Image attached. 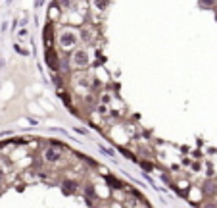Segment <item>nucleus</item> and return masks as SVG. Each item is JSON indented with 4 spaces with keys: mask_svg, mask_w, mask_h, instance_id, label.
<instances>
[{
    "mask_svg": "<svg viewBox=\"0 0 217 208\" xmlns=\"http://www.w3.org/2000/svg\"><path fill=\"white\" fill-rule=\"evenodd\" d=\"M46 64H48L52 70H58V58H56V52L52 46L46 48Z\"/></svg>",
    "mask_w": 217,
    "mask_h": 208,
    "instance_id": "nucleus-1",
    "label": "nucleus"
},
{
    "mask_svg": "<svg viewBox=\"0 0 217 208\" xmlns=\"http://www.w3.org/2000/svg\"><path fill=\"white\" fill-rule=\"evenodd\" d=\"M73 62H75V66H79V67L87 66L88 64V54L85 50H79V52H75V56H73Z\"/></svg>",
    "mask_w": 217,
    "mask_h": 208,
    "instance_id": "nucleus-2",
    "label": "nucleus"
},
{
    "mask_svg": "<svg viewBox=\"0 0 217 208\" xmlns=\"http://www.w3.org/2000/svg\"><path fill=\"white\" fill-rule=\"evenodd\" d=\"M62 44L63 46H73V44H75L77 43V37H75V35H73V33H69V31H65V33H63L62 35Z\"/></svg>",
    "mask_w": 217,
    "mask_h": 208,
    "instance_id": "nucleus-3",
    "label": "nucleus"
},
{
    "mask_svg": "<svg viewBox=\"0 0 217 208\" xmlns=\"http://www.w3.org/2000/svg\"><path fill=\"white\" fill-rule=\"evenodd\" d=\"M44 156H46V160H48V162H58V160L62 158V154L58 152V150H54V148H48L44 152Z\"/></svg>",
    "mask_w": 217,
    "mask_h": 208,
    "instance_id": "nucleus-4",
    "label": "nucleus"
},
{
    "mask_svg": "<svg viewBox=\"0 0 217 208\" xmlns=\"http://www.w3.org/2000/svg\"><path fill=\"white\" fill-rule=\"evenodd\" d=\"M106 181H108V185H112L113 189H123V185H121L115 177H112V175H108V177H106Z\"/></svg>",
    "mask_w": 217,
    "mask_h": 208,
    "instance_id": "nucleus-5",
    "label": "nucleus"
},
{
    "mask_svg": "<svg viewBox=\"0 0 217 208\" xmlns=\"http://www.w3.org/2000/svg\"><path fill=\"white\" fill-rule=\"evenodd\" d=\"M44 41H46V46L52 44V27L46 25V31H44Z\"/></svg>",
    "mask_w": 217,
    "mask_h": 208,
    "instance_id": "nucleus-6",
    "label": "nucleus"
},
{
    "mask_svg": "<svg viewBox=\"0 0 217 208\" xmlns=\"http://www.w3.org/2000/svg\"><path fill=\"white\" fill-rule=\"evenodd\" d=\"M73 191H75V183H73V181H65V183H63V193H73Z\"/></svg>",
    "mask_w": 217,
    "mask_h": 208,
    "instance_id": "nucleus-7",
    "label": "nucleus"
},
{
    "mask_svg": "<svg viewBox=\"0 0 217 208\" xmlns=\"http://www.w3.org/2000/svg\"><path fill=\"white\" fill-rule=\"evenodd\" d=\"M81 37H83L85 41H91L92 35H91V31H88V29H83V31H81Z\"/></svg>",
    "mask_w": 217,
    "mask_h": 208,
    "instance_id": "nucleus-8",
    "label": "nucleus"
},
{
    "mask_svg": "<svg viewBox=\"0 0 217 208\" xmlns=\"http://www.w3.org/2000/svg\"><path fill=\"white\" fill-rule=\"evenodd\" d=\"M14 50H15V52H19V54H23V56H27V54H29L27 50H23V48H21V46H18V44H14Z\"/></svg>",
    "mask_w": 217,
    "mask_h": 208,
    "instance_id": "nucleus-9",
    "label": "nucleus"
},
{
    "mask_svg": "<svg viewBox=\"0 0 217 208\" xmlns=\"http://www.w3.org/2000/svg\"><path fill=\"white\" fill-rule=\"evenodd\" d=\"M100 148H102V152H104V154H108V156H113V154H115L112 148H106V147H100Z\"/></svg>",
    "mask_w": 217,
    "mask_h": 208,
    "instance_id": "nucleus-10",
    "label": "nucleus"
},
{
    "mask_svg": "<svg viewBox=\"0 0 217 208\" xmlns=\"http://www.w3.org/2000/svg\"><path fill=\"white\" fill-rule=\"evenodd\" d=\"M202 6H213V0H200Z\"/></svg>",
    "mask_w": 217,
    "mask_h": 208,
    "instance_id": "nucleus-11",
    "label": "nucleus"
},
{
    "mask_svg": "<svg viewBox=\"0 0 217 208\" xmlns=\"http://www.w3.org/2000/svg\"><path fill=\"white\" fill-rule=\"evenodd\" d=\"M106 2H108V0H96V6H98V8H104Z\"/></svg>",
    "mask_w": 217,
    "mask_h": 208,
    "instance_id": "nucleus-12",
    "label": "nucleus"
},
{
    "mask_svg": "<svg viewBox=\"0 0 217 208\" xmlns=\"http://www.w3.org/2000/svg\"><path fill=\"white\" fill-rule=\"evenodd\" d=\"M75 131H77L79 135H87V129H83V127H75Z\"/></svg>",
    "mask_w": 217,
    "mask_h": 208,
    "instance_id": "nucleus-13",
    "label": "nucleus"
},
{
    "mask_svg": "<svg viewBox=\"0 0 217 208\" xmlns=\"http://www.w3.org/2000/svg\"><path fill=\"white\" fill-rule=\"evenodd\" d=\"M60 2H62V6H65V8L71 6V0H60Z\"/></svg>",
    "mask_w": 217,
    "mask_h": 208,
    "instance_id": "nucleus-14",
    "label": "nucleus"
},
{
    "mask_svg": "<svg viewBox=\"0 0 217 208\" xmlns=\"http://www.w3.org/2000/svg\"><path fill=\"white\" fill-rule=\"evenodd\" d=\"M142 166H144L146 170H152V164H148V162H142Z\"/></svg>",
    "mask_w": 217,
    "mask_h": 208,
    "instance_id": "nucleus-15",
    "label": "nucleus"
},
{
    "mask_svg": "<svg viewBox=\"0 0 217 208\" xmlns=\"http://www.w3.org/2000/svg\"><path fill=\"white\" fill-rule=\"evenodd\" d=\"M14 2V0H6V4H12Z\"/></svg>",
    "mask_w": 217,
    "mask_h": 208,
    "instance_id": "nucleus-16",
    "label": "nucleus"
},
{
    "mask_svg": "<svg viewBox=\"0 0 217 208\" xmlns=\"http://www.w3.org/2000/svg\"><path fill=\"white\" fill-rule=\"evenodd\" d=\"M0 179H2V170H0Z\"/></svg>",
    "mask_w": 217,
    "mask_h": 208,
    "instance_id": "nucleus-17",
    "label": "nucleus"
}]
</instances>
